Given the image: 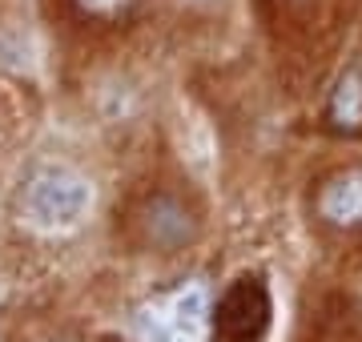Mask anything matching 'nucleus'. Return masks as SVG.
Instances as JSON below:
<instances>
[{
    "mask_svg": "<svg viewBox=\"0 0 362 342\" xmlns=\"http://www.w3.org/2000/svg\"><path fill=\"white\" fill-rule=\"evenodd\" d=\"M137 342H209L214 338V294L202 278L177 282L145 298L133 314Z\"/></svg>",
    "mask_w": 362,
    "mask_h": 342,
    "instance_id": "nucleus-1",
    "label": "nucleus"
},
{
    "mask_svg": "<svg viewBox=\"0 0 362 342\" xmlns=\"http://www.w3.org/2000/svg\"><path fill=\"white\" fill-rule=\"evenodd\" d=\"M93 201V189L81 173L65 165H45L28 177L25 194H21V210L37 230H73L85 218Z\"/></svg>",
    "mask_w": 362,
    "mask_h": 342,
    "instance_id": "nucleus-2",
    "label": "nucleus"
},
{
    "mask_svg": "<svg viewBox=\"0 0 362 342\" xmlns=\"http://www.w3.org/2000/svg\"><path fill=\"white\" fill-rule=\"evenodd\" d=\"M270 290L262 278H238L214 306V342H262L270 330Z\"/></svg>",
    "mask_w": 362,
    "mask_h": 342,
    "instance_id": "nucleus-3",
    "label": "nucleus"
},
{
    "mask_svg": "<svg viewBox=\"0 0 362 342\" xmlns=\"http://www.w3.org/2000/svg\"><path fill=\"white\" fill-rule=\"evenodd\" d=\"M197 222L189 218V210L181 206L177 198H153L141 210V237L153 246V250H181L189 237H194Z\"/></svg>",
    "mask_w": 362,
    "mask_h": 342,
    "instance_id": "nucleus-4",
    "label": "nucleus"
},
{
    "mask_svg": "<svg viewBox=\"0 0 362 342\" xmlns=\"http://www.w3.org/2000/svg\"><path fill=\"white\" fill-rule=\"evenodd\" d=\"M318 218L338 230H358L362 225V165L334 173L318 189Z\"/></svg>",
    "mask_w": 362,
    "mask_h": 342,
    "instance_id": "nucleus-5",
    "label": "nucleus"
},
{
    "mask_svg": "<svg viewBox=\"0 0 362 342\" xmlns=\"http://www.w3.org/2000/svg\"><path fill=\"white\" fill-rule=\"evenodd\" d=\"M326 117L338 133H358L362 129V73L346 69L334 85V97L326 105Z\"/></svg>",
    "mask_w": 362,
    "mask_h": 342,
    "instance_id": "nucleus-6",
    "label": "nucleus"
},
{
    "mask_svg": "<svg viewBox=\"0 0 362 342\" xmlns=\"http://www.w3.org/2000/svg\"><path fill=\"white\" fill-rule=\"evenodd\" d=\"M137 4V0H77V8L85 16H97V20H117V16H125Z\"/></svg>",
    "mask_w": 362,
    "mask_h": 342,
    "instance_id": "nucleus-7",
    "label": "nucleus"
}]
</instances>
